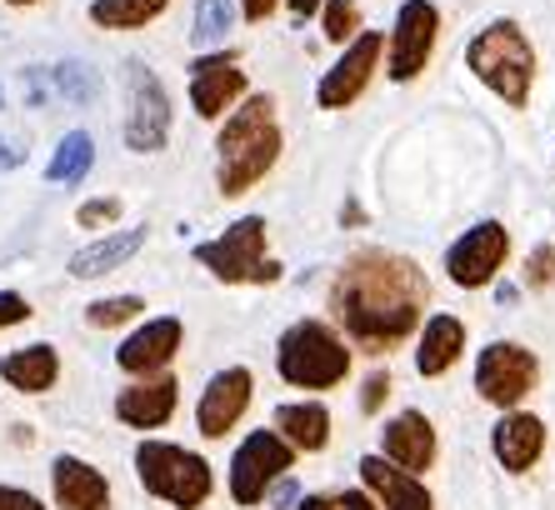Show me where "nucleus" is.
Instances as JSON below:
<instances>
[{
	"instance_id": "f257e3e1",
	"label": "nucleus",
	"mask_w": 555,
	"mask_h": 510,
	"mask_svg": "<svg viewBox=\"0 0 555 510\" xmlns=\"http://www.w3.org/2000/svg\"><path fill=\"white\" fill-rule=\"evenodd\" d=\"M430 285L415 260L396 251H361L331 281V316L361 350H396L421 326Z\"/></svg>"
},
{
	"instance_id": "f03ea898",
	"label": "nucleus",
	"mask_w": 555,
	"mask_h": 510,
	"mask_svg": "<svg viewBox=\"0 0 555 510\" xmlns=\"http://www.w3.org/2000/svg\"><path fill=\"white\" fill-rule=\"evenodd\" d=\"M281 161V126H275V101L271 95H246L225 115V126L216 136V186L220 195H246L256 191V180Z\"/></svg>"
},
{
	"instance_id": "7ed1b4c3",
	"label": "nucleus",
	"mask_w": 555,
	"mask_h": 510,
	"mask_svg": "<svg viewBox=\"0 0 555 510\" xmlns=\"http://www.w3.org/2000/svg\"><path fill=\"white\" fill-rule=\"evenodd\" d=\"M465 71L486 90H495L511 111H520L530 101V86H535V51L516 21H491L465 46Z\"/></svg>"
},
{
	"instance_id": "20e7f679",
	"label": "nucleus",
	"mask_w": 555,
	"mask_h": 510,
	"mask_svg": "<svg viewBox=\"0 0 555 510\" xmlns=\"http://www.w3.org/2000/svg\"><path fill=\"white\" fill-rule=\"evenodd\" d=\"M275 370H281L285 385L331 391L350 375V350L325 320H296L275 345Z\"/></svg>"
},
{
	"instance_id": "39448f33",
	"label": "nucleus",
	"mask_w": 555,
	"mask_h": 510,
	"mask_svg": "<svg viewBox=\"0 0 555 510\" xmlns=\"http://www.w3.org/2000/svg\"><path fill=\"white\" fill-rule=\"evenodd\" d=\"M135 475H141V485L151 496H160L176 510H195L210 500V466L195 450L170 446V441H141Z\"/></svg>"
},
{
	"instance_id": "423d86ee",
	"label": "nucleus",
	"mask_w": 555,
	"mask_h": 510,
	"mask_svg": "<svg viewBox=\"0 0 555 510\" xmlns=\"http://www.w3.org/2000/svg\"><path fill=\"white\" fill-rule=\"evenodd\" d=\"M195 260L225 285H271L281 276V266L266 255V216H241L225 226V235L195 245Z\"/></svg>"
},
{
	"instance_id": "0eeeda50",
	"label": "nucleus",
	"mask_w": 555,
	"mask_h": 510,
	"mask_svg": "<svg viewBox=\"0 0 555 510\" xmlns=\"http://www.w3.org/2000/svg\"><path fill=\"white\" fill-rule=\"evenodd\" d=\"M170 136V95L151 65H126V145L135 155H155Z\"/></svg>"
},
{
	"instance_id": "6e6552de",
	"label": "nucleus",
	"mask_w": 555,
	"mask_h": 510,
	"mask_svg": "<svg viewBox=\"0 0 555 510\" xmlns=\"http://www.w3.org/2000/svg\"><path fill=\"white\" fill-rule=\"evenodd\" d=\"M535 381H541V360L520 341H495V345H486L476 360L480 400H491V406H501V410L520 406V400L535 391Z\"/></svg>"
},
{
	"instance_id": "1a4fd4ad",
	"label": "nucleus",
	"mask_w": 555,
	"mask_h": 510,
	"mask_svg": "<svg viewBox=\"0 0 555 510\" xmlns=\"http://www.w3.org/2000/svg\"><path fill=\"white\" fill-rule=\"evenodd\" d=\"M291 466H296V446H291L281 431L246 435L241 450L231 456V496L241 500V506H256V500H266V490H271Z\"/></svg>"
},
{
	"instance_id": "9d476101",
	"label": "nucleus",
	"mask_w": 555,
	"mask_h": 510,
	"mask_svg": "<svg viewBox=\"0 0 555 510\" xmlns=\"http://www.w3.org/2000/svg\"><path fill=\"white\" fill-rule=\"evenodd\" d=\"M436 36H440V11L430 0H405L396 11V30H390V51H386V71L396 86L415 80L436 55Z\"/></svg>"
},
{
	"instance_id": "9b49d317",
	"label": "nucleus",
	"mask_w": 555,
	"mask_h": 510,
	"mask_svg": "<svg viewBox=\"0 0 555 510\" xmlns=\"http://www.w3.org/2000/svg\"><path fill=\"white\" fill-rule=\"evenodd\" d=\"M511 255V230L501 220H480L461 235V241L446 251V276H451L461 291H480V285L495 281V270L505 266Z\"/></svg>"
},
{
	"instance_id": "f8f14e48",
	"label": "nucleus",
	"mask_w": 555,
	"mask_h": 510,
	"mask_svg": "<svg viewBox=\"0 0 555 510\" xmlns=\"http://www.w3.org/2000/svg\"><path fill=\"white\" fill-rule=\"evenodd\" d=\"M380 55H386V36H380V30H356V36L346 40V55H340L321 76V86H315L321 111H346V105L371 86L375 71H380Z\"/></svg>"
},
{
	"instance_id": "ddd939ff",
	"label": "nucleus",
	"mask_w": 555,
	"mask_h": 510,
	"mask_svg": "<svg viewBox=\"0 0 555 510\" xmlns=\"http://www.w3.org/2000/svg\"><path fill=\"white\" fill-rule=\"evenodd\" d=\"M250 391H256V381H250L246 366H231V370H220V375H210V385L201 391V410H195L201 435L220 441L225 431H235V421H241L250 406Z\"/></svg>"
},
{
	"instance_id": "4468645a",
	"label": "nucleus",
	"mask_w": 555,
	"mask_h": 510,
	"mask_svg": "<svg viewBox=\"0 0 555 510\" xmlns=\"http://www.w3.org/2000/svg\"><path fill=\"white\" fill-rule=\"evenodd\" d=\"M246 95V71L231 55H201L191 61V105L201 120H220Z\"/></svg>"
},
{
	"instance_id": "2eb2a0df",
	"label": "nucleus",
	"mask_w": 555,
	"mask_h": 510,
	"mask_svg": "<svg viewBox=\"0 0 555 510\" xmlns=\"http://www.w3.org/2000/svg\"><path fill=\"white\" fill-rule=\"evenodd\" d=\"M181 341H185V326H181L176 316L145 320L141 331H135V335H130V341L116 350V360H120V370H130V375H155V370H166L170 360H176Z\"/></svg>"
},
{
	"instance_id": "dca6fc26",
	"label": "nucleus",
	"mask_w": 555,
	"mask_h": 510,
	"mask_svg": "<svg viewBox=\"0 0 555 510\" xmlns=\"http://www.w3.org/2000/svg\"><path fill=\"white\" fill-rule=\"evenodd\" d=\"M380 441H386V460L401 471H430V460H436V425L421 410H401L380 431Z\"/></svg>"
},
{
	"instance_id": "f3484780",
	"label": "nucleus",
	"mask_w": 555,
	"mask_h": 510,
	"mask_svg": "<svg viewBox=\"0 0 555 510\" xmlns=\"http://www.w3.org/2000/svg\"><path fill=\"white\" fill-rule=\"evenodd\" d=\"M176 396H181V385L170 381V375H160V381H135L126 385L116 396V416L126 425H135V431H155V425H166L170 416H176Z\"/></svg>"
},
{
	"instance_id": "a211bd4d",
	"label": "nucleus",
	"mask_w": 555,
	"mask_h": 510,
	"mask_svg": "<svg viewBox=\"0 0 555 510\" xmlns=\"http://www.w3.org/2000/svg\"><path fill=\"white\" fill-rule=\"evenodd\" d=\"M361 481L371 485L375 500H380L386 510H436L426 485L415 481L411 471H401V466H390L386 456H365L361 460Z\"/></svg>"
},
{
	"instance_id": "6ab92c4d",
	"label": "nucleus",
	"mask_w": 555,
	"mask_h": 510,
	"mask_svg": "<svg viewBox=\"0 0 555 510\" xmlns=\"http://www.w3.org/2000/svg\"><path fill=\"white\" fill-rule=\"evenodd\" d=\"M51 481H55V506L61 510H105L111 506V485L95 466L76 456H61L51 466Z\"/></svg>"
},
{
	"instance_id": "aec40b11",
	"label": "nucleus",
	"mask_w": 555,
	"mask_h": 510,
	"mask_svg": "<svg viewBox=\"0 0 555 510\" xmlns=\"http://www.w3.org/2000/svg\"><path fill=\"white\" fill-rule=\"evenodd\" d=\"M491 446L505 471H530L545 450V425L535 416H526V410H516V416H505L491 431Z\"/></svg>"
},
{
	"instance_id": "412c9836",
	"label": "nucleus",
	"mask_w": 555,
	"mask_h": 510,
	"mask_svg": "<svg viewBox=\"0 0 555 510\" xmlns=\"http://www.w3.org/2000/svg\"><path fill=\"white\" fill-rule=\"evenodd\" d=\"M0 381L11 385V391H26V396H40V391H51L61 381V356H55V345H26V350H11V356L0 360Z\"/></svg>"
},
{
	"instance_id": "4be33fe9",
	"label": "nucleus",
	"mask_w": 555,
	"mask_h": 510,
	"mask_svg": "<svg viewBox=\"0 0 555 510\" xmlns=\"http://www.w3.org/2000/svg\"><path fill=\"white\" fill-rule=\"evenodd\" d=\"M465 350V326L455 316H430L421 345H415V370L421 375H446Z\"/></svg>"
},
{
	"instance_id": "5701e85b",
	"label": "nucleus",
	"mask_w": 555,
	"mask_h": 510,
	"mask_svg": "<svg viewBox=\"0 0 555 510\" xmlns=\"http://www.w3.org/2000/svg\"><path fill=\"white\" fill-rule=\"evenodd\" d=\"M145 245V230H111L105 241L86 245V251L70 255V276H80V281H95V276H111V270H120L130 260V255Z\"/></svg>"
},
{
	"instance_id": "b1692460",
	"label": "nucleus",
	"mask_w": 555,
	"mask_h": 510,
	"mask_svg": "<svg viewBox=\"0 0 555 510\" xmlns=\"http://www.w3.org/2000/svg\"><path fill=\"white\" fill-rule=\"evenodd\" d=\"M275 431H281L296 450H325V441H331V410H325L321 400L281 406L275 410Z\"/></svg>"
},
{
	"instance_id": "393cba45",
	"label": "nucleus",
	"mask_w": 555,
	"mask_h": 510,
	"mask_svg": "<svg viewBox=\"0 0 555 510\" xmlns=\"http://www.w3.org/2000/svg\"><path fill=\"white\" fill-rule=\"evenodd\" d=\"M166 5L170 0H91V21L101 30H141V26H151Z\"/></svg>"
},
{
	"instance_id": "a878e982",
	"label": "nucleus",
	"mask_w": 555,
	"mask_h": 510,
	"mask_svg": "<svg viewBox=\"0 0 555 510\" xmlns=\"http://www.w3.org/2000/svg\"><path fill=\"white\" fill-rule=\"evenodd\" d=\"M91 166H95V141L86 136V130H70V136L55 145V155H51V166H46V176H51L55 186H80Z\"/></svg>"
},
{
	"instance_id": "bb28decb",
	"label": "nucleus",
	"mask_w": 555,
	"mask_h": 510,
	"mask_svg": "<svg viewBox=\"0 0 555 510\" xmlns=\"http://www.w3.org/2000/svg\"><path fill=\"white\" fill-rule=\"evenodd\" d=\"M231 26H235L231 0H195V30H191L195 46H220Z\"/></svg>"
},
{
	"instance_id": "cd10ccee",
	"label": "nucleus",
	"mask_w": 555,
	"mask_h": 510,
	"mask_svg": "<svg viewBox=\"0 0 555 510\" xmlns=\"http://www.w3.org/2000/svg\"><path fill=\"white\" fill-rule=\"evenodd\" d=\"M51 76H55V90H61L65 101H76V105H91L95 95H101V80H95V71H91V65H80V61L55 65Z\"/></svg>"
},
{
	"instance_id": "c85d7f7f",
	"label": "nucleus",
	"mask_w": 555,
	"mask_h": 510,
	"mask_svg": "<svg viewBox=\"0 0 555 510\" xmlns=\"http://www.w3.org/2000/svg\"><path fill=\"white\" fill-rule=\"evenodd\" d=\"M321 26H325V40L346 46V40L361 30V5H356V0H325Z\"/></svg>"
},
{
	"instance_id": "c756f323",
	"label": "nucleus",
	"mask_w": 555,
	"mask_h": 510,
	"mask_svg": "<svg viewBox=\"0 0 555 510\" xmlns=\"http://www.w3.org/2000/svg\"><path fill=\"white\" fill-rule=\"evenodd\" d=\"M145 310L141 295H111V301H95L91 310H86V320L91 326H101V331H111V326H126V320H135Z\"/></svg>"
},
{
	"instance_id": "7c9ffc66",
	"label": "nucleus",
	"mask_w": 555,
	"mask_h": 510,
	"mask_svg": "<svg viewBox=\"0 0 555 510\" xmlns=\"http://www.w3.org/2000/svg\"><path fill=\"white\" fill-rule=\"evenodd\" d=\"M300 510H375L365 490H336V496H306Z\"/></svg>"
},
{
	"instance_id": "2f4dec72",
	"label": "nucleus",
	"mask_w": 555,
	"mask_h": 510,
	"mask_svg": "<svg viewBox=\"0 0 555 510\" xmlns=\"http://www.w3.org/2000/svg\"><path fill=\"white\" fill-rule=\"evenodd\" d=\"M551 281H555V245L545 241L526 255V285L530 291H541V285H551Z\"/></svg>"
},
{
	"instance_id": "473e14b6",
	"label": "nucleus",
	"mask_w": 555,
	"mask_h": 510,
	"mask_svg": "<svg viewBox=\"0 0 555 510\" xmlns=\"http://www.w3.org/2000/svg\"><path fill=\"white\" fill-rule=\"evenodd\" d=\"M76 220L86 230H101V226H111V220H120V201H116V195H105V201H86L76 211Z\"/></svg>"
},
{
	"instance_id": "72a5a7b5",
	"label": "nucleus",
	"mask_w": 555,
	"mask_h": 510,
	"mask_svg": "<svg viewBox=\"0 0 555 510\" xmlns=\"http://www.w3.org/2000/svg\"><path fill=\"white\" fill-rule=\"evenodd\" d=\"M36 310H30L26 295H15V291H0V331L5 326H21V320H30Z\"/></svg>"
},
{
	"instance_id": "f704fd0d",
	"label": "nucleus",
	"mask_w": 555,
	"mask_h": 510,
	"mask_svg": "<svg viewBox=\"0 0 555 510\" xmlns=\"http://www.w3.org/2000/svg\"><path fill=\"white\" fill-rule=\"evenodd\" d=\"M386 396H390V375H386V370H375L371 381H365L361 410H365V416H371V410H380V400H386Z\"/></svg>"
},
{
	"instance_id": "c9c22d12",
	"label": "nucleus",
	"mask_w": 555,
	"mask_h": 510,
	"mask_svg": "<svg viewBox=\"0 0 555 510\" xmlns=\"http://www.w3.org/2000/svg\"><path fill=\"white\" fill-rule=\"evenodd\" d=\"M0 510H40V500L26 496V490H11V485H0Z\"/></svg>"
},
{
	"instance_id": "e433bc0d",
	"label": "nucleus",
	"mask_w": 555,
	"mask_h": 510,
	"mask_svg": "<svg viewBox=\"0 0 555 510\" xmlns=\"http://www.w3.org/2000/svg\"><path fill=\"white\" fill-rule=\"evenodd\" d=\"M15 166H26V145L0 136V170H15Z\"/></svg>"
},
{
	"instance_id": "4c0bfd02",
	"label": "nucleus",
	"mask_w": 555,
	"mask_h": 510,
	"mask_svg": "<svg viewBox=\"0 0 555 510\" xmlns=\"http://www.w3.org/2000/svg\"><path fill=\"white\" fill-rule=\"evenodd\" d=\"M275 5H281V0H241V15H246L250 26H260V21H266Z\"/></svg>"
},
{
	"instance_id": "58836bf2",
	"label": "nucleus",
	"mask_w": 555,
	"mask_h": 510,
	"mask_svg": "<svg viewBox=\"0 0 555 510\" xmlns=\"http://www.w3.org/2000/svg\"><path fill=\"white\" fill-rule=\"evenodd\" d=\"M285 5H291V15H296V21H306V15H315L325 5V0H285Z\"/></svg>"
},
{
	"instance_id": "ea45409f",
	"label": "nucleus",
	"mask_w": 555,
	"mask_h": 510,
	"mask_svg": "<svg viewBox=\"0 0 555 510\" xmlns=\"http://www.w3.org/2000/svg\"><path fill=\"white\" fill-rule=\"evenodd\" d=\"M11 5H36V0H11Z\"/></svg>"
}]
</instances>
